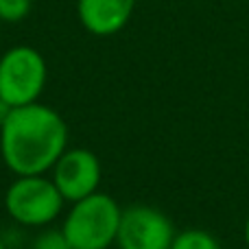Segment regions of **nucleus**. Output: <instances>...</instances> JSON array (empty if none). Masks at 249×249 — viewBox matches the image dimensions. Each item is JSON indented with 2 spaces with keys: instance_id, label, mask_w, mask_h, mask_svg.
<instances>
[{
  "instance_id": "nucleus-10",
  "label": "nucleus",
  "mask_w": 249,
  "mask_h": 249,
  "mask_svg": "<svg viewBox=\"0 0 249 249\" xmlns=\"http://www.w3.org/2000/svg\"><path fill=\"white\" fill-rule=\"evenodd\" d=\"M33 249H72L61 230H46L33 243Z\"/></svg>"
},
{
  "instance_id": "nucleus-6",
  "label": "nucleus",
  "mask_w": 249,
  "mask_h": 249,
  "mask_svg": "<svg viewBox=\"0 0 249 249\" xmlns=\"http://www.w3.org/2000/svg\"><path fill=\"white\" fill-rule=\"evenodd\" d=\"M103 177L101 162L88 149H66L64 155L53 166V177L57 190L68 203L86 199L99 193V184Z\"/></svg>"
},
{
  "instance_id": "nucleus-13",
  "label": "nucleus",
  "mask_w": 249,
  "mask_h": 249,
  "mask_svg": "<svg viewBox=\"0 0 249 249\" xmlns=\"http://www.w3.org/2000/svg\"><path fill=\"white\" fill-rule=\"evenodd\" d=\"M0 249H4V245H2V241H0Z\"/></svg>"
},
{
  "instance_id": "nucleus-2",
  "label": "nucleus",
  "mask_w": 249,
  "mask_h": 249,
  "mask_svg": "<svg viewBox=\"0 0 249 249\" xmlns=\"http://www.w3.org/2000/svg\"><path fill=\"white\" fill-rule=\"evenodd\" d=\"M121 206L105 193H94L72 203L61 232L72 249H107L116 243L121 228Z\"/></svg>"
},
{
  "instance_id": "nucleus-4",
  "label": "nucleus",
  "mask_w": 249,
  "mask_h": 249,
  "mask_svg": "<svg viewBox=\"0 0 249 249\" xmlns=\"http://www.w3.org/2000/svg\"><path fill=\"white\" fill-rule=\"evenodd\" d=\"M46 77V61L33 46H13L0 57V96L13 107L37 103Z\"/></svg>"
},
{
  "instance_id": "nucleus-12",
  "label": "nucleus",
  "mask_w": 249,
  "mask_h": 249,
  "mask_svg": "<svg viewBox=\"0 0 249 249\" xmlns=\"http://www.w3.org/2000/svg\"><path fill=\"white\" fill-rule=\"evenodd\" d=\"M243 234H245V243H247V247H249V216H247V221H245V230H243Z\"/></svg>"
},
{
  "instance_id": "nucleus-11",
  "label": "nucleus",
  "mask_w": 249,
  "mask_h": 249,
  "mask_svg": "<svg viewBox=\"0 0 249 249\" xmlns=\"http://www.w3.org/2000/svg\"><path fill=\"white\" fill-rule=\"evenodd\" d=\"M11 112H13V105L9 103V101H4L2 96H0V127L7 123V118L11 116Z\"/></svg>"
},
{
  "instance_id": "nucleus-9",
  "label": "nucleus",
  "mask_w": 249,
  "mask_h": 249,
  "mask_svg": "<svg viewBox=\"0 0 249 249\" xmlns=\"http://www.w3.org/2000/svg\"><path fill=\"white\" fill-rule=\"evenodd\" d=\"M31 0H0V20L22 22L31 11Z\"/></svg>"
},
{
  "instance_id": "nucleus-7",
  "label": "nucleus",
  "mask_w": 249,
  "mask_h": 249,
  "mask_svg": "<svg viewBox=\"0 0 249 249\" xmlns=\"http://www.w3.org/2000/svg\"><path fill=\"white\" fill-rule=\"evenodd\" d=\"M133 9L136 0H77L79 22L99 37L123 31L131 20Z\"/></svg>"
},
{
  "instance_id": "nucleus-1",
  "label": "nucleus",
  "mask_w": 249,
  "mask_h": 249,
  "mask_svg": "<svg viewBox=\"0 0 249 249\" xmlns=\"http://www.w3.org/2000/svg\"><path fill=\"white\" fill-rule=\"evenodd\" d=\"M68 149V124L53 107L29 103L13 107L0 127V155L16 177L46 175Z\"/></svg>"
},
{
  "instance_id": "nucleus-5",
  "label": "nucleus",
  "mask_w": 249,
  "mask_h": 249,
  "mask_svg": "<svg viewBox=\"0 0 249 249\" xmlns=\"http://www.w3.org/2000/svg\"><path fill=\"white\" fill-rule=\"evenodd\" d=\"M175 228L162 210L131 206L123 210L116 243L121 249H171Z\"/></svg>"
},
{
  "instance_id": "nucleus-3",
  "label": "nucleus",
  "mask_w": 249,
  "mask_h": 249,
  "mask_svg": "<svg viewBox=\"0 0 249 249\" xmlns=\"http://www.w3.org/2000/svg\"><path fill=\"white\" fill-rule=\"evenodd\" d=\"M66 199L46 175H20L4 193V208L16 223L44 228L64 210Z\"/></svg>"
},
{
  "instance_id": "nucleus-8",
  "label": "nucleus",
  "mask_w": 249,
  "mask_h": 249,
  "mask_svg": "<svg viewBox=\"0 0 249 249\" xmlns=\"http://www.w3.org/2000/svg\"><path fill=\"white\" fill-rule=\"evenodd\" d=\"M171 249H221V245L206 230H184L175 234Z\"/></svg>"
}]
</instances>
